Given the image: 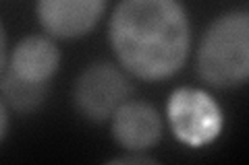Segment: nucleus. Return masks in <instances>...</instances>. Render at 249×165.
<instances>
[{
	"instance_id": "nucleus-5",
	"label": "nucleus",
	"mask_w": 249,
	"mask_h": 165,
	"mask_svg": "<svg viewBox=\"0 0 249 165\" xmlns=\"http://www.w3.org/2000/svg\"><path fill=\"white\" fill-rule=\"evenodd\" d=\"M108 0H37L36 15L42 29L56 39H77L98 25Z\"/></svg>"
},
{
	"instance_id": "nucleus-9",
	"label": "nucleus",
	"mask_w": 249,
	"mask_h": 165,
	"mask_svg": "<svg viewBox=\"0 0 249 165\" xmlns=\"http://www.w3.org/2000/svg\"><path fill=\"white\" fill-rule=\"evenodd\" d=\"M9 105H6V101H0V122H2V126H0V140H4L6 135H9Z\"/></svg>"
},
{
	"instance_id": "nucleus-6",
	"label": "nucleus",
	"mask_w": 249,
	"mask_h": 165,
	"mask_svg": "<svg viewBox=\"0 0 249 165\" xmlns=\"http://www.w3.org/2000/svg\"><path fill=\"white\" fill-rule=\"evenodd\" d=\"M110 126L114 140L129 153H143L162 138V118L143 101H124L110 118Z\"/></svg>"
},
{
	"instance_id": "nucleus-1",
	"label": "nucleus",
	"mask_w": 249,
	"mask_h": 165,
	"mask_svg": "<svg viewBox=\"0 0 249 165\" xmlns=\"http://www.w3.org/2000/svg\"><path fill=\"white\" fill-rule=\"evenodd\" d=\"M108 35L121 66L142 81L177 75L191 50L189 15L178 0H121Z\"/></svg>"
},
{
	"instance_id": "nucleus-8",
	"label": "nucleus",
	"mask_w": 249,
	"mask_h": 165,
	"mask_svg": "<svg viewBox=\"0 0 249 165\" xmlns=\"http://www.w3.org/2000/svg\"><path fill=\"white\" fill-rule=\"evenodd\" d=\"M0 93H2V101L15 112L27 114L34 112L37 105H42V101L48 95V85L40 83H29L23 78L15 76L9 70H0Z\"/></svg>"
},
{
	"instance_id": "nucleus-3",
	"label": "nucleus",
	"mask_w": 249,
	"mask_h": 165,
	"mask_svg": "<svg viewBox=\"0 0 249 165\" xmlns=\"http://www.w3.org/2000/svg\"><path fill=\"white\" fill-rule=\"evenodd\" d=\"M131 83L121 68L110 62H93L77 76L73 101L85 120L106 122L124 101H129Z\"/></svg>"
},
{
	"instance_id": "nucleus-10",
	"label": "nucleus",
	"mask_w": 249,
	"mask_h": 165,
	"mask_svg": "<svg viewBox=\"0 0 249 165\" xmlns=\"http://www.w3.org/2000/svg\"><path fill=\"white\" fill-rule=\"evenodd\" d=\"M116 163H154L152 157H142V155H127V157H119V159H114Z\"/></svg>"
},
{
	"instance_id": "nucleus-4",
	"label": "nucleus",
	"mask_w": 249,
	"mask_h": 165,
	"mask_svg": "<svg viewBox=\"0 0 249 165\" xmlns=\"http://www.w3.org/2000/svg\"><path fill=\"white\" fill-rule=\"evenodd\" d=\"M168 120L175 135L187 145H206L218 136L222 114L214 99L197 89H178L168 101Z\"/></svg>"
},
{
	"instance_id": "nucleus-7",
	"label": "nucleus",
	"mask_w": 249,
	"mask_h": 165,
	"mask_svg": "<svg viewBox=\"0 0 249 165\" xmlns=\"http://www.w3.org/2000/svg\"><path fill=\"white\" fill-rule=\"evenodd\" d=\"M60 66V50L50 35H27L15 45L9 56V70L29 83L48 85Z\"/></svg>"
},
{
	"instance_id": "nucleus-2",
	"label": "nucleus",
	"mask_w": 249,
	"mask_h": 165,
	"mask_svg": "<svg viewBox=\"0 0 249 165\" xmlns=\"http://www.w3.org/2000/svg\"><path fill=\"white\" fill-rule=\"evenodd\" d=\"M197 75L216 89L249 81V11L224 13L210 23L197 48Z\"/></svg>"
}]
</instances>
